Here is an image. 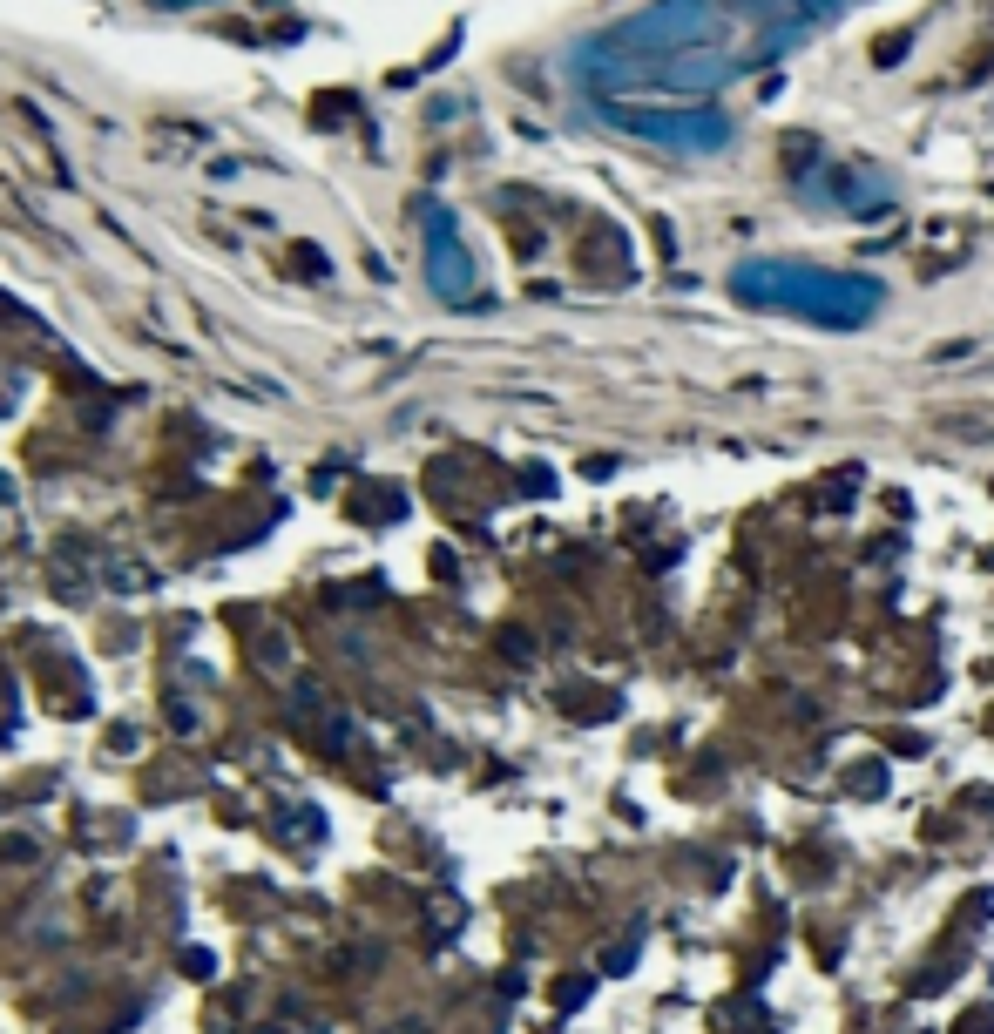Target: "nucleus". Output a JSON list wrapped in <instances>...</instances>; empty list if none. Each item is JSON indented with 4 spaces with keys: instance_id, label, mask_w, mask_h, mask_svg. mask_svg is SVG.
<instances>
[{
    "instance_id": "1",
    "label": "nucleus",
    "mask_w": 994,
    "mask_h": 1034,
    "mask_svg": "<svg viewBox=\"0 0 994 1034\" xmlns=\"http://www.w3.org/2000/svg\"><path fill=\"white\" fill-rule=\"evenodd\" d=\"M805 14L792 0H650L609 34H596L575 75L602 109H704L758 61L792 48Z\"/></svg>"
},
{
    "instance_id": "2",
    "label": "nucleus",
    "mask_w": 994,
    "mask_h": 1034,
    "mask_svg": "<svg viewBox=\"0 0 994 1034\" xmlns=\"http://www.w3.org/2000/svg\"><path fill=\"white\" fill-rule=\"evenodd\" d=\"M731 291L744 305L792 311V318H812V325H832V332H859L886 305L880 278L825 271V264H798V257H744L731 271Z\"/></svg>"
},
{
    "instance_id": "3",
    "label": "nucleus",
    "mask_w": 994,
    "mask_h": 1034,
    "mask_svg": "<svg viewBox=\"0 0 994 1034\" xmlns=\"http://www.w3.org/2000/svg\"><path fill=\"white\" fill-rule=\"evenodd\" d=\"M602 115L616 129H629V136L683 149V156H704V149L731 142V115H717V109H602Z\"/></svg>"
},
{
    "instance_id": "4",
    "label": "nucleus",
    "mask_w": 994,
    "mask_h": 1034,
    "mask_svg": "<svg viewBox=\"0 0 994 1034\" xmlns=\"http://www.w3.org/2000/svg\"><path fill=\"white\" fill-rule=\"evenodd\" d=\"M426 278L440 298H474V257L460 251L447 210H426Z\"/></svg>"
},
{
    "instance_id": "5",
    "label": "nucleus",
    "mask_w": 994,
    "mask_h": 1034,
    "mask_svg": "<svg viewBox=\"0 0 994 1034\" xmlns=\"http://www.w3.org/2000/svg\"><path fill=\"white\" fill-rule=\"evenodd\" d=\"M846 784H852V791H873V784H886V771H880V764H859Z\"/></svg>"
},
{
    "instance_id": "6",
    "label": "nucleus",
    "mask_w": 994,
    "mask_h": 1034,
    "mask_svg": "<svg viewBox=\"0 0 994 1034\" xmlns=\"http://www.w3.org/2000/svg\"><path fill=\"white\" fill-rule=\"evenodd\" d=\"M798 14H832V7H846V0H792Z\"/></svg>"
}]
</instances>
